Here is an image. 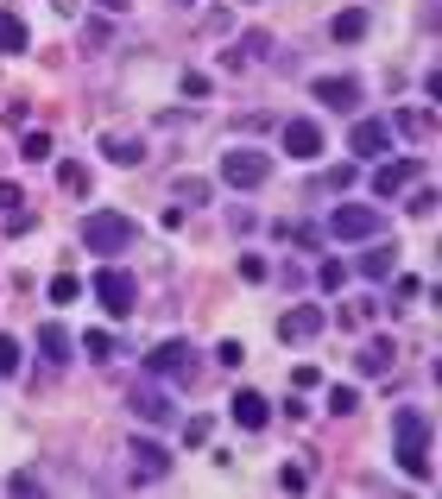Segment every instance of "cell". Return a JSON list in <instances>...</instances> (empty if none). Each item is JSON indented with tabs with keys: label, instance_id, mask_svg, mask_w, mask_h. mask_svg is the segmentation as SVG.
<instances>
[{
	"label": "cell",
	"instance_id": "cell-35",
	"mask_svg": "<svg viewBox=\"0 0 442 499\" xmlns=\"http://www.w3.org/2000/svg\"><path fill=\"white\" fill-rule=\"evenodd\" d=\"M183 95H209V76L202 70H183Z\"/></svg>",
	"mask_w": 442,
	"mask_h": 499
},
{
	"label": "cell",
	"instance_id": "cell-25",
	"mask_svg": "<svg viewBox=\"0 0 442 499\" xmlns=\"http://www.w3.org/2000/svg\"><path fill=\"white\" fill-rule=\"evenodd\" d=\"M83 354H89V361H108V354H114V335H108V329H89V335H83Z\"/></svg>",
	"mask_w": 442,
	"mask_h": 499
},
{
	"label": "cell",
	"instance_id": "cell-13",
	"mask_svg": "<svg viewBox=\"0 0 442 499\" xmlns=\"http://www.w3.org/2000/svg\"><path fill=\"white\" fill-rule=\"evenodd\" d=\"M171 474V455L158 443H133V481H164Z\"/></svg>",
	"mask_w": 442,
	"mask_h": 499
},
{
	"label": "cell",
	"instance_id": "cell-1",
	"mask_svg": "<svg viewBox=\"0 0 442 499\" xmlns=\"http://www.w3.org/2000/svg\"><path fill=\"white\" fill-rule=\"evenodd\" d=\"M392 436H398V468L411 481H430V417L424 411H392Z\"/></svg>",
	"mask_w": 442,
	"mask_h": 499
},
{
	"label": "cell",
	"instance_id": "cell-36",
	"mask_svg": "<svg viewBox=\"0 0 442 499\" xmlns=\"http://www.w3.org/2000/svg\"><path fill=\"white\" fill-rule=\"evenodd\" d=\"M0 209H19V184H0Z\"/></svg>",
	"mask_w": 442,
	"mask_h": 499
},
{
	"label": "cell",
	"instance_id": "cell-18",
	"mask_svg": "<svg viewBox=\"0 0 442 499\" xmlns=\"http://www.w3.org/2000/svg\"><path fill=\"white\" fill-rule=\"evenodd\" d=\"M392 126H398V133H411V139H430V133H437V115H430V108H398Z\"/></svg>",
	"mask_w": 442,
	"mask_h": 499
},
{
	"label": "cell",
	"instance_id": "cell-9",
	"mask_svg": "<svg viewBox=\"0 0 442 499\" xmlns=\"http://www.w3.org/2000/svg\"><path fill=\"white\" fill-rule=\"evenodd\" d=\"M228 417H234L241 430H266V424H272V404H266L260 392H234V404H228Z\"/></svg>",
	"mask_w": 442,
	"mask_h": 499
},
{
	"label": "cell",
	"instance_id": "cell-19",
	"mask_svg": "<svg viewBox=\"0 0 442 499\" xmlns=\"http://www.w3.org/2000/svg\"><path fill=\"white\" fill-rule=\"evenodd\" d=\"M19 51H25V19L0 13V57H19Z\"/></svg>",
	"mask_w": 442,
	"mask_h": 499
},
{
	"label": "cell",
	"instance_id": "cell-23",
	"mask_svg": "<svg viewBox=\"0 0 442 499\" xmlns=\"http://www.w3.org/2000/svg\"><path fill=\"white\" fill-rule=\"evenodd\" d=\"M329 411H335V417H354V411H360V392H354V385H329Z\"/></svg>",
	"mask_w": 442,
	"mask_h": 499
},
{
	"label": "cell",
	"instance_id": "cell-22",
	"mask_svg": "<svg viewBox=\"0 0 442 499\" xmlns=\"http://www.w3.org/2000/svg\"><path fill=\"white\" fill-rule=\"evenodd\" d=\"M392 265H398V247H373L367 259H360V272H367V278H392Z\"/></svg>",
	"mask_w": 442,
	"mask_h": 499
},
{
	"label": "cell",
	"instance_id": "cell-16",
	"mask_svg": "<svg viewBox=\"0 0 442 499\" xmlns=\"http://www.w3.org/2000/svg\"><path fill=\"white\" fill-rule=\"evenodd\" d=\"M392 361H398V354H392V342H386V335H373V342L360 348V361H354V367H360V374H392Z\"/></svg>",
	"mask_w": 442,
	"mask_h": 499
},
{
	"label": "cell",
	"instance_id": "cell-32",
	"mask_svg": "<svg viewBox=\"0 0 442 499\" xmlns=\"http://www.w3.org/2000/svg\"><path fill=\"white\" fill-rule=\"evenodd\" d=\"M279 487H285V494H303L309 481H303V468H291V462H285V468H279Z\"/></svg>",
	"mask_w": 442,
	"mask_h": 499
},
{
	"label": "cell",
	"instance_id": "cell-6",
	"mask_svg": "<svg viewBox=\"0 0 442 499\" xmlns=\"http://www.w3.org/2000/svg\"><path fill=\"white\" fill-rule=\"evenodd\" d=\"M379 228H386V215H379V209H354V203H348V209H335V215H329V235H335V241H373Z\"/></svg>",
	"mask_w": 442,
	"mask_h": 499
},
{
	"label": "cell",
	"instance_id": "cell-4",
	"mask_svg": "<svg viewBox=\"0 0 442 499\" xmlns=\"http://www.w3.org/2000/svg\"><path fill=\"white\" fill-rule=\"evenodd\" d=\"M95 297L108 304V316H133L140 284H133V272H127V265H102V272H95Z\"/></svg>",
	"mask_w": 442,
	"mask_h": 499
},
{
	"label": "cell",
	"instance_id": "cell-2",
	"mask_svg": "<svg viewBox=\"0 0 442 499\" xmlns=\"http://www.w3.org/2000/svg\"><path fill=\"white\" fill-rule=\"evenodd\" d=\"M140 241V222L133 215H121V209H89L83 215V247L102 253V259H114V253H127Z\"/></svg>",
	"mask_w": 442,
	"mask_h": 499
},
{
	"label": "cell",
	"instance_id": "cell-11",
	"mask_svg": "<svg viewBox=\"0 0 442 499\" xmlns=\"http://www.w3.org/2000/svg\"><path fill=\"white\" fill-rule=\"evenodd\" d=\"M127 404H133V417H140V424H171V398H164L158 385H133V398H127Z\"/></svg>",
	"mask_w": 442,
	"mask_h": 499
},
{
	"label": "cell",
	"instance_id": "cell-34",
	"mask_svg": "<svg viewBox=\"0 0 442 499\" xmlns=\"http://www.w3.org/2000/svg\"><path fill=\"white\" fill-rule=\"evenodd\" d=\"M215 361H221V367H241V361H247V348H241V342H221V348H215Z\"/></svg>",
	"mask_w": 442,
	"mask_h": 499
},
{
	"label": "cell",
	"instance_id": "cell-20",
	"mask_svg": "<svg viewBox=\"0 0 442 499\" xmlns=\"http://www.w3.org/2000/svg\"><path fill=\"white\" fill-rule=\"evenodd\" d=\"M341 45H354V38H367V13L360 6H348V13H335V25H329Z\"/></svg>",
	"mask_w": 442,
	"mask_h": 499
},
{
	"label": "cell",
	"instance_id": "cell-21",
	"mask_svg": "<svg viewBox=\"0 0 442 499\" xmlns=\"http://www.w3.org/2000/svg\"><path fill=\"white\" fill-rule=\"evenodd\" d=\"M266 45H272V38H266V32H247V38H241V45H234V51H228V70H241V64H253V57H260V51H266Z\"/></svg>",
	"mask_w": 442,
	"mask_h": 499
},
{
	"label": "cell",
	"instance_id": "cell-7",
	"mask_svg": "<svg viewBox=\"0 0 442 499\" xmlns=\"http://www.w3.org/2000/svg\"><path fill=\"white\" fill-rule=\"evenodd\" d=\"M322 323H329V316H322L316 304H291V310L279 316V342H316Z\"/></svg>",
	"mask_w": 442,
	"mask_h": 499
},
{
	"label": "cell",
	"instance_id": "cell-5",
	"mask_svg": "<svg viewBox=\"0 0 442 499\" xmlns=\"http://www.w3.org/2000/svg\"><path fill=\"white\" fill-rule=\"evenodd\" d=\"M146 367H152V374H164V379H196V348H190L183 335H171V342H158V348H152Z\"/></svg>",
	"mask_w": 442,
	"mask_h": 499
},
{
	"label": "cell",
	"instance_id": "cell-30",
	"mask_svg": "<svg viewBox=\"0 0 442 499\" xmlns=\"http://www.w3.org/2000/svg\"><path fill=\"white\" fill-rule=\"evenodd\" d=\"M6 374H19V342L13 335H0V379Z\"/></svg>",
	"mask_w": 442,
	"mask_h": 499
},
{
	"label": "cell",
	"instance_id": "cell-29",
	"mask_svg": "<svg viewBox=\"0 0 442 499\" xmlns=\"http://www.w3.org/2000/svg\"><path fill=\"white\" fill-rule=\"evenodd\" d=\"M241 278H247V284H266V259H260V253H241Z\"/></svg>",
	"mask_w": 442,
	"mask_h": 499
},
{
	"label": "cell",
	"instance_id": "cell-37",
	"mask_svg": "<svg viewBox=\"0 0 442 499\" xmlns=\"http://www.w3.org/2000/svg\"><path fill=\"white\" fill-rule=\"evenodd\" d=\"M95 6H108V13H121V6H127V0H95Z\"/></svg>",
	"mask_w": 442,
	"mask_h": 499
},
{
	"label": "cell",
	"instance_id": "cell-31",
	"mask_svg": "<svg viewBox=\"0 0 442 499\" xmlns=\"http://www.w3.org/2000/svg\"><path fill=\"white\" fill-rule=\"evenodd\" d=\"M411 215H437V190H430V184L411 190Z\"/></svg>",
	"mask_w": 442,
	"mask_h": 499
},
{
	"label": "cell",
	"instance_id": "cell-26",
	"mask_svg": "<svg viewBox=\"0 0 442 499\" xmlns=\"http://www.w3.org/2000/svg\"><path fill=\"white\" fill-rule=\"evenodd\" d=\"M76 297H83V278H70V272L51 278V304H76Z\"/></svg>",
	"mask_w": 442,
	"mask_h": 499
},
{
	"label": "cell",
	"instance_id": "cell-27",
	"mask_svg": "<svg viewBox=\"0 0 442 499\" xmlns=\"http://www.w3.org/2000/svg\"><path fill=\"white\" fill-rule=\"evenodd\" d=\"M57 177H64V190H70V196H89V171H83V165H64Z\"/></svg>",
	"mask_w": 442,
	"mask_h": 499
},
{
	"label": "cell",
	"instance_id": "cell-3",
	"mask_svg": "<svg viewBox=\"0 0 442 499\" xmlns=\"http://www.w3.org/2000/svg\"><path fill=\"white\" fill-rule=\"evenodd\" d=\"M266 177H272V158L253 152V145H234V152L221 158V184H234V190H260Z\"/></svg>",
	"mask_w": 442,
	"mask_h": 499
},
{
	"label": "cell",
	"instance_id": "cell-12",
	"mask_svg": "<svg viewBox=\"0 0 442 499\" xmlns=\"http://www.w3.org/2000/svg\"><path fill=\"white\" fill-rule=\"evenodd\" d=\"M285 152H291V158H316V152H322V126L316 121H285Z\"/></svg>",
	"mask_w": 442,
	"mask_h": 499
},
{
	"label": "cell",
	"instance_id": "cell-15",
	"mask_svg": "<svg viewBox=\"0 0 442 499\" xmlns=\"http://www.w3.org/2000/svg\"><path fill=\"white\" fill-rule=\"evenodd\" d=\"M102 158H114V165H140V158H146V139H133V133H102Z\"/></svg>",
	"mask_w": 442,
	"mask_h": 499
},
{
	"label": "cell",
	"instance_id": "cell-17",
	"mask_svg": "<svg viewBox=\"0 0 442 499\" xmlns=\"http://www.w3.org/2000/svg\"><path fill=\"white\" fill-rule=\"evenodd\" d=\"M38 354H44V361H70V354H76V342H70L57 323H44V329H38Z\"/></svg>",
	"mask_w": 442,
	"mask_h": 499
},
{
	"label": "cell",
	"instance_id": "cell-10",
	"mask_svg": "<svg viewBox=\"0 0 442 499\" xmlns=\"http://www.w3.org/2000/svg\"><path fill=\"white\" fill-rule=\"evenodd\" d=\"M348 145H354L360 158H379V152L392 145V126H386V121H354V133H348Z\"/></svg>",
	"mask_w": 442,
	"mask_h": 499
},
{
	"label": "cell",
	"instance_id": "cell-24",
	"mask_svg": "<svg viewBox=\"0 0 442 499\" xmlns=\"http://www.w3.org/2000/svg\"><path fill=\"white\" fill-rule=\"evenodd\" d=\"M316 284H322V291H341V284H348V265H341V259H322V265H316Z\"/></svg>",
	"mask_w": 442,
	"mask_h": 499
},
{
	"label": "cell",
	"instance_id": "cell-33",
	"mask_svg": "<svg viewBox=\"0 0 442 499\" xmlns=\"http://www.w3.org/2000/svg\"><path fill=\"white\" fill-rule=\"evenodd\" d=\"M25 158H51V133H25Z\"/></svg>",
	"mask_w": 442,
	"mask_h": 499
},
{
	"label": "cell",
	"instance_id": "cell-28",
	"mask_svg": "<svg viewBox=\"0 0 442 499\" xmlns=\"http://www.w3.org/2000/svg\"><path fill=\"white\" fill-rule=\"evenodd\" d=\"M177 196H183V203H209V184H202V177H177Z\"/></svg>",
	"mask_w": 442,
	"mask_h": 499
},
{
	"label": "cell",
	"instance_id": "cell-8",
	"mask_svg": "<svg viewBox=\"0 0 442 499\" xmlns=\"http://www.w3.org/2000/svg\"><path fill=\"white\" fill-rule=\"evenodd\" d=\"M417 177H424V158H392V165L373 171V196H398V190H411Z\"/></svg>",
	"mask_w": 442,
	"mask_h": 499
},
{
	"label": "cell",
	"instance_id": "cell-14",
	"mask_svg": "<svg viewBox=\"0 0 442 499\" xmlns=\"http://www.w3.org/2000/svg\"><path fill=\"white\" fill-rule=\"evenodd\" d=\"M316 102H322V108H354V102H360V83H354V76H322V83H316Z\"/></svg>",
	"mask_w": 442,
	"mask_h": 499
}]
</instances>
